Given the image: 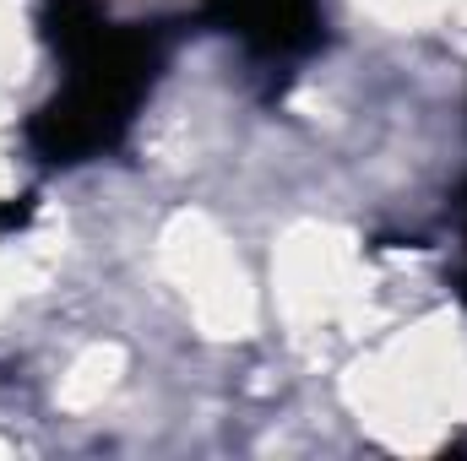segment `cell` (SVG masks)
I'll return each mask as SVG.
<instances>
[{"label":"cell","mask_w":467,"mask_h":461,"mask_svg":"<svg viewBox=\"0 0 467 461\" xmlns=\"http://www.w3.org/2000/svg\"><path fill=\"white\" fill-rule=\"evenodd\" d=\"M44 33L66 60V87L27 119L44 163H88L115 152L147 98L163 49L147 27H119L99 0H44Z\"/></svg>","instance_id":"1"},{"label":"cell","mask_w":467,"mask_h":461,"mask_svg":"<svg viewBox=\"0 0 467 461\" xmlns=\"http://www.w3.org/2000/svg\"><path fill=\"white\" fill-rule=\"evenodd\" d=\"M207 16L255 60H299L321 44V0H207Z\"/></svg>","instance_id":"2"},{"label":"cell","mask_w":467,"mask_h":461,"mask_svg":"<svg viewBox=\"0 0 467 461\" xmlns=\"http://www.w3.org/2000/svg\"><path fill=\"white\" fill-rule=\"evenodd\" d=\"M462 282H467V271H462ZM462 293H467V288H462Z\"/></svg>","instance_id":"3"}]
</instances>
